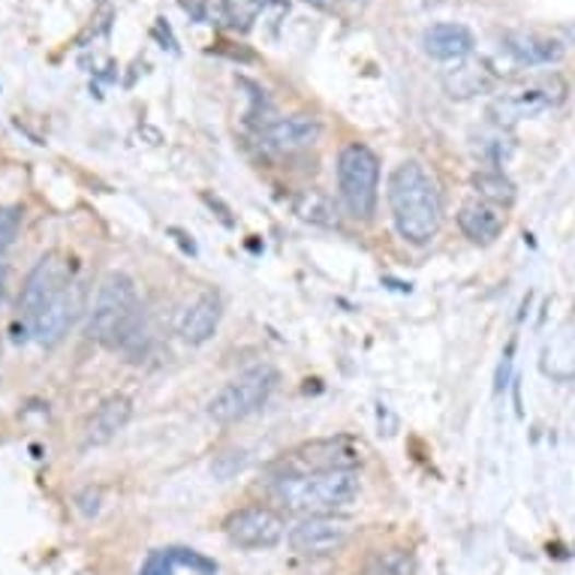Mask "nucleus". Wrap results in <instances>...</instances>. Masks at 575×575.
I'll use <instances>...</instances> for the list:
<instances>
[{"instance_id": "nucleus-1", "label": "nucleus", "mask_w": 575, "mask_h": 575, "mask_svg": "<svg viewBox=\"0 0 575 575\" xmlns=\"http://www.w3.org/2000/svg\"><path fill=\"white\" fill-rule=\"evenodd\" d=\"M389 209H392L395 230L410 245H429L431 238L441 233V187L419 160H404L389 175Z\"/></svg>"}, {"instance_id": "nucleus-2", "label": "nucleus", "mask_w": 575, "mask_h": 575, "mask_svg": "<svg viewBox=\"0 0 575 575\" xmlns=\"http://www.w3.org/2000/svg\"><path fill=\"white\" fill-rule=\"evenodd\" d=\"M362 479L355 470L286 473L274 485V497L295 515H338L359 497Z\"/></svg>"}, {"instance_id": "nucleus-3", "label": "nucleus", "mask_w": 575, "mask_h": 575, "mask_svg": "<svg viewBox=\"0 0 575 575\" xmlns=\"http://www.w3.org/2000/svg\"><path fill=\"white\" fill-rule=\"evenodd\" d=\"M139 317H142V307H139L133 278H127L124 271H112L106 274V281L99 283L97 302L87 319V338L109 350H121L136 338Z\"/></svg>"}, {"instance_id": "nucleus-4", "label": "nucleus", "mask_w": 575, "mask_h": 575, "mask_svg": "<svg viewBox=\"0 0 575 575\" xmlns=\"http://www.w3.org/2000/svg\"><path fill=\"white\" fill-rule=\"evenodd\" d=\"M338 190L341 202L350 218L355 221H371L377 211L379 190V160L362 142H350L338 154Z\"/></svg>"}, {"instance_id": "nucleus-5", "label": "nucleus", "mask_w": 575, "mask_h": 575, "mask_svg": "<svg viewBox=\"0 0 575 575\" xmlns=\"http://www.w3.org/2000/svg\"><path fill=\"white\" fill-rule=\"evenodd\" d=\"M278 383H281V374L271 365H266V362L247 367L211 398L209 416L218 425H233V422L254 416V413H259L266 407L271 392L278 389Z\"/></svg>"}, {"instance_id": "nucleus-6", "label": "nucleus", "mask_w": 575, "mask_h": 575, "mask_svg": "<svg viewBox=\"0 0 575 575\" xmlns=\"http://www.w3.org/2000/svg\"><path fill=\"white\" fill-rule=\"evenodd\" d=\"M353 521L341 515H307L290 530V549L302 558H329L353 539Z\"/></svg>"}, {"instance_id": "nucleus-7", "label": "nucleus", "mask_w": 575, "mask_h": 575, "mask_svg": "<svg viewBox=\"0 0 575 575\" xmlns=\"http://www.w3.org/2000/svg\"><path fill=\"white\" fill-rule=\"evenodd\" d=\"M223 530L238 549L262 551L274 549L286 537V521L271 506H245V509H238L226 518Z\"/></svg>"}, {"instance_id": "nucleus-8", "label": "nucleus", "mask_w": 575, "mask_h": 575, "mask_svg": "<svg viewBox=\"0 0 575 575\" xmlns=\"http://www.w3.org/2000/svg\"><path fill=\"white\" fill-rule=\"evenodd\" d=\"M67 283H70V266L61 254H46L39 259L19 295V314L27 326H34V319L51 305V298L61 293Z\"/></svg>"}, {"instance_id": "nucleus-9", "label": "nucleus", "mask_w": 575, "mask_h": 575, "mask_svg": "<svg viewBox=\"0 0 575 575\" xmlns=\"http://www.w3.org/2000/svg\"><path fill=\"white\" fill-rule=\"evenodd\" d=\"M295 467L293 473H329V470H355L362 465V446L350 437H326L298 446L286 458Z\"/></svg>"}, {"instance_id": "nucleus-10", "label": "nucleus", "mask_w": 575, "mask_h": 575, "mask_svg": "<svg viewBox=\"0 0 575 575\" xmlns=\"http://www.w3.org/2000/svg\"><path fill=\"white\" fill-rule=\"evenodd\" d=\"M82 307H85V286L79 281H70L61 293L51 298V305L34 319V326H31L34 338L43 347H58L67 338V331L73 329Z\"/></svg>"}, {"instance_id": "nucleus-11", "label": "nucleus", "mask_w": 575, "mask_h": 575, "mask_svg": "<svg viewBox=\"0 0 575 575\" xmlns=\"http://www.w3.org/2000/svg\"><path fill=\"white\" fill-rule=\"evenodd\" d=\"M322 136V124L314 115H290V118H278L262 127V142L278 154H295L305 148L317 145Z\"/></svg>"}, {"instance_id": "nucleus-12", "label": "nucleus", "mask_w": 575, "mask_h": 575, "mask_svg": "<svg viewBox=\"0 0 575 575\" xmlns=\"http://www.w3.org/2000/svg\"><path fill=\"white\" fill-rule=\"evenodd\" d=\"M223 317V307L221 298L214 293H202L197 295L190 305L184 307L181 317H178V335H181L184 343H190V347H199V343H206L214 338V331L221 326Z\"/></svg>"}, {"instance_id": "nucleus-13", "label": "nucleus", "mask_w": 575, "mask_h": 575, "mask_svg": "<svg viewBox=\"0 0 575 575\" xmlns=\"http://www.w3.org/2000/svg\"><path fill=\"white\" fill-rule=\"evenodd\" d=\"M133 419V401L127 395H112L103 404L94 410V416L87 419L85 425V446H106L109 441H115L127 422Z\"/></svg>"}, {"instance_id": "nucleus-14", "label": "nucleus", "mask_w": 575, "mask_h": 575, "mask_svg": "<svg viewBox=\"0 0 575 575\" xmlns=\"http://www.w3.org/2000/svg\"><path fill=\"white\" fill-rule=\"evenodd\" d=\"M503 226V214L497 206H489L482 199H473V202H465L461 211H458V230L465 233V238H470L473 245L489 247L501 238Z\"/></svg>"}, {"instance_id": "nucleus-15", "label": "nucleus", "mask_w": 575, "mask_h": 575, "mask_svg": "<svg viewBox=\"0 0 575 575\" xmlns=\"http://www.w3.org/2000/svg\"><path fill=\"white\" fill-rule=\"evenodd\" d=\"M503 49L525 67H545V63H558L563 58V46L558 39L542 37V34H527V31L506 34Z\"/></svg>"}, {"instance_id": "nucleus-16", "label": "nucleus", "mask_w": 575, "mask_h": 575, "mask_svg": "<svg viewBox=\"0 0 575 575\" xmlns=\"http://www.w3.org/2000/svg\"><path fill=\"white\" fill-rule=\"evenodd\" d=\"M422 46L429 51L431 58L437 61H465L467 55L473 51V34L465 25H453V22H443V25H431L422 37Z\"/></svg>"}, {"instance_id": "nucleus-17", "label": "nucleus", "mask_w": 575, "mask_h": 575, "mask_svg": "<svg viewBox=\"0 0 575 575\" xmlns=\"http://www.w3.org/2000/svg\"><path fill=\"white\" fill-rule=\"evenodd\" d=\"M561 85L558 79H549V82H537V85H527L515 94H506L494 103V112L503 115L506 121H518V118H527V115H537V112L549 109L558 103V97H551V87ZM501 118V121H503Z\"/></svg>"}, {"instance_id": "nucleus-18", "label": "nucleus", "mask_w": 575, "mask_h": 575, "mask_svg": "<svg viewBox=\"0 0 575 575\" xmlns=\"http://www.w3.org/2000/svg\"><path fill=\"white\" fill-rule=\"evenodd\" d=\"M494 85V75L482 67V63H461L455 67L453 73L446 75V91H449V97L467 99V97H477V94H485Z\"/></svg>"}, {"instance_id": "nucleus-19", "label": "nucleus", "mask_w": 575, "mask_h": 575, "mask_svg": "<svg viewBox=\"0 0 575 575\" xmlns=\"http://www.w3.org/2000/svg\"><path fill=\"white\" fill-rule=\"evenodd\" d=\"M473 190H477V197L482 202H489V206H497V209H506V206H513L515 202V184L503 175L501 169H482L477 172L473 178Z\"/></svg>"}, {"instance_id": "nucleus-20", "label": "nucleus", "mask_w": 575, "mask_h": 575, "mask_svg": "<svg viewBox=\"0 0 575 575\" xmlns=\"http://www.w3.org/2000/svg\"><path fill=\"white\" fill-rule=\"evenodd\" d=\"M295 214L307 223H317V226H338V209L331 206V199L319 190H302L293 199Z\"/></svg>"}, {"instance_id": "nucleus-21", "label": "nucleus", "mask_w": 575, "mask_h": 575, "mask_svg": "<svg viewBox=\"0 0 575 575\" xmlns=\"http://www.w3.org/2000/svg\"><path fill=\"white\" fill-rule=\"evenodd\" d=\"M271 0H223V19L235 27V31H250L259 13L269 7Z\"/></svg>"}, {"instance_id": "nucleus-22", "label": "nucleus", "mask_w": 575, "mask_h": 575, "mask_svg": "<svg viewBox=\"0 0 575 575\" xmlns=\"http://www.w3.org/2000/svg\"><path fill=\"white\" fill-rule=\"evenodd\" d=\"M416 573V561L407 549H389L374 558L367 575H413Z\"/></svg>"}, {"instance_id": "nucleus-23", "label": "nucleus", "mask_w": 575, "mask_h": 575, "mask_svg": "<svg viewBox=\"0 0 575 575\" xmlns=\"http://www.w3.org/2000/svg\"><path fill=\"white\" fill-rule=\"evenodd\" d=\"M247 465V455L242 449H230V453H221L214 461H211V473L221 479V482H230L235 479Z\"/></svg>"}, {"instance_id": "nucleus-24", "label": "nucleus", "mask_w": 575, "mask_h": 575, "mask_svg": "<svg viewBox=\"0 0 575 575\" xmlns=\"http://www.w3.org/2000/svg\"><path fill=\"white\" fill-rule=\"evenodd\" d=\"M172 558H175V563H178V566H190V570H193V573H199V575L218 573V563L209 561V558H202V554H199V551H193V549H178V545H175V549H172Z\"/></svg>"}, {"instance_id": "nucleus-25", "label": "nucleus", "mask_w": 575, "mask_h": 575, "mask_svg": "<svg viewBox=\"0 0 575 575\" xmlns=\"http://www.w3.org/2000/svg\"><path fill=\"white\" fill-rule=\"evenodd\" d=\"M175 558H172V549H157L148 554V561L142 563L139 575H172L175 573Z\"/></svg>"}, {"instance_id": "nucleus-26", "label": "nucleus", "mask_w": 575, "mask_h": 575, "mask_svg": "<svg viewBox=\"0 0 575 575\" xmlns=\"http://www.w3.org/2000/svg\"><path fill=\"white\" fill-rule=\"evenodd\" d=\"M22 226V209H0V254L13 245V238L19 235Z\"/></svg>"}, {"instance_id": "nucleus-27", "label": "nucleus", "mask_w": 575, "mask_h": 575, "mask_svg": "<svg viewBox=\"0 0 575 575\" xmlns=\"http://www.w3.org/2000/svg\"><path fill=\"white\" fill-rule=\"evenodd\" d=\"M99 501H103V491L99 489H85L79 497H75V506H79V513L82 515H97L99 513Z\"/></svg>"}, {"instance_id": "nucleus-28", "label": "nucleus", "mask_w": 575, "mask_h": 575, "mask_svg": "<svg viewBox=\"0 0 575 575\" xmlns=\"http://www.w3.org/2000/svg\"><path fill=\"white\" fill-rule=\"evenodd\" d=\"M202 199H206V202H209L211 209H218V211H221V214H218V218H221V221L226 223V226H235V221H233V218H230V209H226V206H223L221 199H218V197H211V193H202Z\"/></svg>"}, {"instance_id": "nucleus-29", "label": "nucleus", "mask_w": 575, "mask_h": 575, "mask_svg": "<svg viewBox=\"0 0 575 575\" xmlns=\"http://www.w3.org/2000/svg\"><path fill=\"white\" fill-rule=\"evenodd\" d=\"M310 7H317V10H322V13H341L343 0H307Z\"/></svg>"}, {"instance_id": "nucleus-30", "label": "nucleus", "mask_w": 575, "mask_h": 575, "mask_svg": "<svg viewBox=\"0 0 575 575\" xmlns=\"http://www.w3.org/2000/svg\"><path fill=\"white\" fill-rule=\"evenodd\" d=\"M7 266H0V305H3V295H7Z\"/></svg>"}]
</instances>
